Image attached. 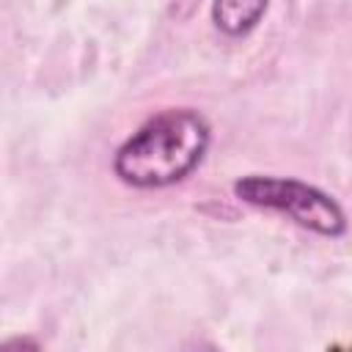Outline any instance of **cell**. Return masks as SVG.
<instances>
[{
  "mask_svg": "<svg viewBox=\"0 0 352 352\" xmlns=\"http://www.w3.org/2000/svg\"><path fill=\"white\" fill-rule=\"evenodd\" d=\"M270 0H214L212 19L226 36H242L258 25Z\"/></svg>",
  "mask_w": 352,
  "mask_h": 352,
  "instance_id": "3",
  "label": "cell"
},
{
  "mask_svg": "<svg viewBox=\"0 0 352 352\" xmlns=\"http://www.w3.org/2000/svg\"><path fill=\"white\" fill-rule=\"evenodd\" d=\"M234 195L250 206L283 212L297 226L311 228L322 236H341L346 231V214L341 204L324 190L300 179L250 173L234 182Z\"/></svg>",
  "mask_w": 352,
  "mask_h": 352,
  "instance_id": "2",
  "label": "cell"
},
{
  "mask_svg": "<svg viewBox=\"0 0 352 352\" xmlns=\"http://www.w3.org/2000/svg\"><path fill=\"white\" fill-rule=\"evenodd\" d=\"M212 140L209 121L192 107H168L151 116L132 138H126L116 157V176L140 190L168 187L198 168Z\"/></svg>",
  "mask_w": 352,
  "mask_h": 352,
  "instance_id": "1",
  "label": "cell"
}]
</instances>
